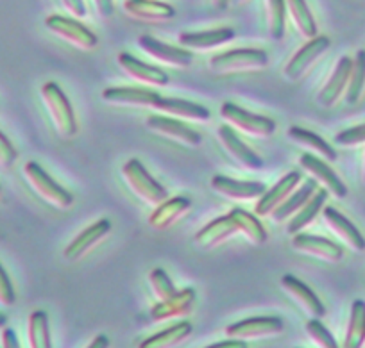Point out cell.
Listing matches in <instances>:
<instances>
[{
	"label": "cell",
	"mask_w": 365,
	"mask_h": 348,
	"mask_svg": "<svg viewBox=\"0 0 365 348\" xmlns=\"http://www.w3.org/2000/svg\"><path fill=\"white\" fill-rule=\"evenodd\" d=\"M0 195H2V188H0Z\"/></svg>",
	"instance_id": "cell-51"
},
{
	"label": "cell",
	"mask_w": 365,
	"mask_h": 348,
	"mask_svg": "<svg viewBox=\"0 0 365 348\" xmlns=\"http://www.w3.org/2000/svg\"><path fill=\"white\" fill-rule=\"evenodd\" d=\"M2 348H22L16 332L9 327H4V330H2Z\"/></svg>",
	"instance_id": "cell-44"
},
{
	"label": "cell",
	"mask_w": 365,
	"mask_h": 348,
	"mask_svg": "<svg viewBox=\"0 0 365 348\" xmlns=\"http://www.w3.org/2000/svg\"><path fill=\"white\" fill-rule=\"evenodd\" d=\"M195 298H197V293H195L194 288H185L181 291H175V295H172L170 298L153 305V309H150V318L154 322H165V320L175 318V316L187 315L194 307Z\"/></svg>",
	"instance_id": "cell-19"
},
{
	"label": "cell",
	"mask_w": 365,
	"mask_h": 348,
	"mask_svg": "<svg viewBox=\"0 0 365 348\" xmlns=\"http://www.w3.org/2000/svg\"><path fill=\"white\" fill-rule=\"evenodd\" d=\"M117 61L120 68L136 83L149 84V86H167L168 80H170L165 70L149 65V63L140 61L138 58L131 56L129 52H120Z\"/></svg>",
	"instance_id": "cell-14"
},
{
	"label": "cell",
	"mask_w": 365,
	"mask_h": 348,
	"mask_svg": "<svg viewBox=\"0 0 365 348\" xmlns=\"http://www.w3.org/2000/svg\"><path fill=\"white\" fill-rule=\"evenodd\" d=\"M299 164L303 170H307L315 181L321 182L326 189H328L331 195H335L336 199H346L347 196V188L342 182V179L331 170L329 164H326V161L319 159L317 156H312L310 152L303 154L299 159Z\"/></svg>",
	"instance_id": "cell-17"
},
{
	"label": "cell",
	"mask_w": 365,
	"mask_h": 348,
	"mask_svg": "<svg viewBox=\"0 0 365 348\" xmlns=\"http://www.w3.org/2000/svg\"><path fill=\"white\" fill-rule=\"evenodd\" d=\"M45 27H47L52 34L63 38V40L72 43L73 47L81 48V51H93V48L97 47V43H99L96 34L91 33L86 26L77 22L76 19L52 15L45 20Z\"/></svg>",
	"instance_id": "cell-6"
},
{
	"label": "cell",
	"mask_w": 365,
	"mask_h": 348,
	"mask_svg": "<svg viewBox=\"0 0 365 348\" xmlns=\"http://www.w3.org/2000/svg\"><path fill=\"white\" fill-rule=\"evenodd\" d=\"M317 188H319L317 182L312 181V179H310V181H304L303 184L297 188V191L294 189V191L290 193L289 199H287L285 202H283L282 206L278 207V209L274 211V213H272L274 221H283L285 218L294 216V214H296L297 211H299L301 207H303L304 204H307L308 200L312 199V195L317 191Z\"/></svg>",
	"instance_id": "cell-32"
},
{
	"label": "cell",
	"mask_w": 365,
	"mask_h": 348,
	"mask_svg": "<svg viewBox=\"0 0 365 348\" xmlns=\"http://www.w3.org/2000/svg\"><path fill=\"white\" fill-rule=\"evenodd\" d=\"M269 6V34L274 41L283 40L287 26V2L285 0H267Z\"/></svg>",
	"instance_id": "cell-37"
},
{
	"label": "cell",
	"mask_w": 365,
	"mask_h": 348,
	"mask_svg": "<svg viewBox=\"0 0 365 348\" xmlns=\"http://www.w3.org/2000/svg\"><path fill=\"white\" fill-rule=\"evenodd\" d=\"M147 129L154 135H160L163 138L172 139L175 143H181V145L187 147H199L202 143L201 132H197L195 129L188 127L181 118H174V116H161V115H153L145 120Z\"/></svg>",
	"instance_id": "cell-7"
},
{
	"label": "cell",
	"mask_w": 365,
	"mask_h": 348,
	"mask_svg": "<svg viewBox=\"0 0 365 348\" xmlns=\"http://www.w3.org/2000/svg\"><path fill=\"white\" fill-rule=\"evenodd\" d=\"M220 118L227 125H233L245 135L256 136V138H270L276 132V122L272 118L255 115V112L247 111V109L240 107L233 102H226V104L220 105Z\"/></svg>",
	"instance_id": "cell-4"
},
{
	"label": "cell",
	"mask_w": 365,
	"mask_h": 348,
	"mask_svg": "<svg viewBox=\"0 0 365 348\" xmlns=\"http://www.w3.org/2000/svg\"><path fill=\"white\" fill-rule=\"evenodd\" d=\"M192 207V200L188 196H172L158 204L154 213L149 216V225L156 231H165L172 227L181 216L188 213Z\"/></svg>",
	"instance_id": "cell-21"
},
{
	"label": "cell",
	"mask_w": 365,
	"mask_h": 348,
	"mask_svg": "<svg viewBox=\"0 0 365 348\" xmlns=\"http://www.w3.org/2000/svg\"><path fill=\"white\" fill-rule=\"evenodd\" d=\"M235 38V31L231 27H219L212 31H201V33H181L179 43L188 51H210V48L220 47Z\"/></svg>",
	"instance_id": "cell-25"
},
{
	"label": "cell",
	"mask_w": 365,
	"mask_h": 348,
	"mask_svg": "<svg viewBox=\"0 0 365 348\" xmlns=\"http://www.w3.org/2000/svg\"><path fill=\"white\" fill-rule=\"evenodd\" d=\"M86 348H110V339H108V336H103V334H101V336L93 337Z\"/></svg>",
	"instance_id": "cell-47"
},
{
	"label": "cell",
	"mask_w": 365,
	"mask_h": 348,
	"mask_svg": "<svg viewBox=\"0 0 365 348\" xmlns=\"http://www.w3.org/2000/svg\"><path fill=\"white\" fill-rule=\"evenodd\" d=\"M27 337H29L31 348H54L47 312L41 309L31 312L29 322H27Z\"/></svg>",
	"instance_id": "cell-33"
},
{
	"label": "cell",
	"mask_w": 365,
	"mask_h": 348,
	"mask_svg": "<svg viewBox=\"0 0 365 348\" xmlns=\"http://www.w3.org/2000/svg\"><path fill=\"white\" fill-rule=\"evenodd\" d=\"M212 188L219 195L231 200H251L259 199L267 191L265 184L258 181H237L226 175H215L212 179Z\"/></svg>",
	"instance_id": "cell-18"
},
{
	"label": "cell",
	"mask_w": 365,
	"mask_h": 348,
	"mask_svg": "<svg viewBox=\"0 0 365 348\" xmlns=\"http://www.w3.org/2000/svg\"><path fill=\"white\" fill-rule=\"evenodd\" d=\"M328 193L329 191L326 188H317V191L312 195V199L294 214V218L287 225V232H289L290 236H294V234L303 231L304 227H308L317 218V214L322 213L326 199H328Z\"/></svg>",
	"instance_id": "cell-28"
},
{
	"label": "cell",
	"mask_w": 365,
	"mask_h": 348,
	"mask_svg": "<svg viewBox=\"0 0 365 348\" xmlns=\"http://www.w3.org/2000/svg\"><path fill=\"white\" fill-rule=\"evenodd\" d=\"M238 228L235 225L233 218L230 214L226 216H219L215 218L213 221L206 223L201 231L195 234L194 241L197 247L201 248H213V247H219L220 243H224L226 240H230L233 234H237Z\"/></svg>",
	"instance_id": "cell-23"
},
{
	"label": "cell",
	"mask_w": 365,
	"mask_h": 348,
	"mask_svg": "<svg viewBox=\"0 0 365 348\" xmlns=\"http://www.w3.org/2000/svg\"><path fill=\"white\" fill-rule=\"evenodd\" d=\"M303 181V175L299 170L289 172L283 179H279L276 184L270 189H267L262 196H259L258 204H256V216H269L274 211L278 209L283 202L290 196V193L297 188V184Z\"/></svg>",
	"instance_id": "cell-12"
},
{
	"label": "cell",
	"mask_w": 365,
	"mask_h": 348,
	"mask_svg": "<svg viewBox=\"0 0 365 348\" xmlns=\"http://www.w3.org/2000/svg\"><path fill=\"white\" fill-rule=\"evenodd\" d=\"M230 216L233 218L238 232H242V234L247 238L249 243L256 245V247H262V245H265L269 234H267L265 227H263L262 221L258 220V216H256V214L247 213V211L240 209V207H233L230 213Z\"/></svg>",
	"instance_id": "cell-30"
},
{
	"label": "cell",
	"mask_w": 365,
	"mask_h": 348,
	"mask_svg": "<svg viewBox=\"0 0 365 348\" xmlns=\"http://www.w3.org/2000/svg\"><path fill=\"white\" fill-rule=\"evenodd\" d=\"M206 348H249V344L245 343L244 339H235V337H230V339L219 341V343H213Z\"/></svg>",
	"instance_id": "cell-46"
},
{
	"label": "cell",
	"mask_w": 365,
	"mask_h": 348,
	"mask_svg": "<svg viewBox=\"0 0 365 348\" xmlns=\"http://www.w3.org/2000/svg\"><path fill=\"white\" fill-rule=\"evenodd\" d=\"M307 329V334L315 341V344L321 348H340L336 339L333 337V334L326 329L324 323L321 322L319 318H310L304 325Z\"/></svg>",
	"instance_id": "cell-38"
},
{
	"label": "cell",
	"mask_w": 365,
	"mask_h": 348,
	"mask_svg": "<svg viewBox=\"0 0 365 348\" xmlns=\"http://www.w3.org/2000/svg\"><path fill=\"white\" fill-rule=\"evenodd\" d=\"M285 2L287 11L292 16L301 36H304L307 40H312V38L317 36V23H315V19L310 13V9H308L307 2L304 0H285Z\"/></svg>",
	"instance_id": "cell-35"
},
{
	"label": "cell",
	"mask_w": 365,
	"mask_h": 348,
	"mask_svg": "<svg viewBox=\"0 0 365 348\" xmlns=\"http://www.w3.org/2000/svg\"><path fill=\"white\" fill-rule=\"evenodd\" d=\"M282 286L296 298V302H299L304 307V311L312 316V318H319L326 315V307L322 304L321 298L315 295V291L312 290L308 284H304L303 280H299L294 275H283L282 277Z\"/></svg>",
	"instance_id": "cell-26"
},
{
	"label": "cell",
	"mask_w": 365,
	"mask_h": 348,
	"mask_svg": "<svg viewBox=\"0 0 365 348\" xmlns=\"http://www.w3.org/2000/svg\"><path fill=\"white\" fill-rule=\"evenodd\" d=\"M233 2H237V4H238V2H244V0H233Z\"/></svg>",
	"instance_id": "cell-50"
},
{
	"label": "cell",
	"mask_w": 365,
	"mask_h": 348,
	"mask_svg": "<svg viewBox=\"0 0 365 348\" xmlns=\"http://www.w3.org/2000/svg\"><path fill=\"white\" fill-rule=\"evenodd\" d=\"M154 109L161 112H168V116L181 118V120L208 122L212 118V112L205 105L175 97H160V100L156 102Z\"/></svg>",
	"instance_id": "cell-20"
},
{
	"label": "cell",
	"mask_w": 365,
	"mask_h": 348,
	"mask_svg": "<svg viewBox=\"0 0 365 348\" xmlns=\"http://www.w3.org/2000/svg\"><path fill=\"white\" fill-rule=\"evenodd\" d=\"M329 45H331V41L326 36H315L308 40L285 66L287 79L299 80L310 70V66H314L319 61V58L328 51Z\"/></svg>",
	"instance_id": "cell-9"
},
{
	"label": "cell",
	"mask_w": 365,
	"mask_h": 348,
	"mask_svg": "<svg viewBox=\"0 0 365 348\" xmlns=\"http://www.w3.org/2000/svg\"><path fill=\"white\" fill-rule=\"evenodd\" d=\"M289 138L292 139L294 143H297L299 147H304V149L312 150V152L319 154V156H324L326 161H336V150L326 142L324 138H321L315 132L308 131L304 127H297V125H292L289 129Z\"/></svg>",
	"instance_id": "cell-31"
},
{
	"label": "cell",
	"mask_w": 365,
	"mask_h": 348,
	"mask_svg": "<svg viewBox=\"0 0 365 348\" xmlns=\"http://www.w3.org/2000/svg\"><path fill=\"white\" fill-rule=\"evenodd\" d=\"M217 135H219V139L220 143H222L224 149L230 152V156L233 157L240 167H244L245 170H262L263 168L262 157H259L251 147H247L244 142H242V138L235 132L233 127H230V125L226 124L220 125Z\"/></svg>",
	"instance_id": "cell-13"
},
{
	"label": "cell",
	"mask_w": 365,
	"mask_h": 348,
	"mask_svg": "<svg viewBox=\"0 0 365 348\" xmlns=\"http://www.w3.org/2000/svg\"><path fill=\"white\" fill-rule=\"evenodd\" d=\"M16 157H19V152H16L15 145L9 142L8 136L0 132V168L2 170L11 168L16 163Z\"/></svg>",
	"instance_id": "cell-41"
},
{
	"label": "cell",
	"mask_w": 365,
	"mask_h": 348,
	"mask_svg": "<svg viewBox=\"0 0 365 348\" xmlns=\"http://www.w3.org/2000/svg\"><path fill=\"white\" fill-rule=\"evenodd\" d=\"M138 47L143 52L150 56V58L158 59L160 63L168 66H178V68H187L194 61V56L188 48L185 47H174V45H167L163 41L156 40V38L143 34L138 38Z\"/></svg>",
	"instance_id": "cell-10"
},
{
	"label": "cell",
	"mask_w": 365,
	"mask_h": 348,
	"mask_svg": "<svg viewBox=\"0 0 365 348\" xmlns=\"http://www.w3.org/2000/svg\"><path fill=\"white\" fill-rule=\"evenodd\" d=\"M161 95L149 88H106L103 100L111 105H128V107H153Z\"/></svg>",
	"instance_id": "cell-16"
},
{
	"label": "cell",
	"mask_w": 365,
	"mask_h": 348,
	"mask_svg": "<svg viewBox=\"0 0 365 348\" xmlns=\"http://www.w3.org/2000/svg\"><path fill=\"white\" fill-rule=\"evenodd\" d=\"M192 330H194V327L190 322H179L143 339L138 344V348H175L190 336Z\"/></svg>",
	"instance_id": "cell-29"
},
{
	"label": "cell",
	"mask_w": 365,
	"mask_h": 348,
	"mask_svg": "<svg viewBox=\"0 0 365 348\" xmlns=\"http://www.w3.org/2000/svg\"><path fill=\"white\" fill-rule=\"evenodd\" d=\"M93 4H96V9L101 19H110V16H113V0H93Z\"/></svg>",
	"instance_id": "cell-45"
},
{
	"label": "cell",
	"mask_w": 365,
	"mask_h": 348,
	"mask_svg": "<svg viewBox=\"0 0 365 348\" xmlns=\"http://www.w3.org/2000/svg\"><path fill=\"white\" fill-rule=\"evenodd\" d=\"M335 142L342 147H354L365 143V124L344 129L335 136Z\"/></svg>",
	"instance_id": "cell-40"
},
{
	"label": "cell",
	"mask_w": 365,
	"mask_h": 348,
	"mask_svg": "<svg viewBox=\"0 0 365 348\" xmlns=\"http://www.w3.org/2000/svg\"><path fill=\"white\" fill-rule=\"evenodd\" d=\"M365 90V51H358L353 59V68H351L349 83L346 88V102L349 105L358 104L361 93Z\"/></svg>",
	"instance_id": "cell-36"
},
{
	"label": "cell",
	"mask_w": 365,
	"mask_h": 348,
	"mask_svg": "<svg viewBox=\"0 0 365 348\" xmlns=\"http://www.w3.org/2000/svg\"><path fill=\"white\" fill-rule=\"evenodd\" d=\"M41 98H43L45 107H47L48 116H51L52 124H54L59 136L66 139L73 138L77 135V120L76 115H73L72 104H70L65 91L61 90V86L54 80L45 83L43 88H41Z\"/></svg>",
	"instance_id": "cell-1"
},
{
	"label": "cell",
	"mask_w": 365,
	"mask_h": 348,
	"mask_svg": "<svg viewBox=\"0 0 365 348\" xmlns=\"http://www.w3.org/2000/svg\"><path fill=\"white\" fill-rule=\"evenodd\" d=\"M6 325H8V316H6L4 312H0V329Z\"/></svg>",
	"instance_id": "cell-49"
},
{
	"label": "cell",
	"mask_w": 365,
	"mask_h": 348,
	"mask_svg": "<svg viewBox=\"0 0 365 348\" xmlns=\"http://www.w3.org/2000/svg\"><path fill=\"white\" fill-rule=\"evenodd\" d=\"M322 216H324L326 223L331 227V231L335 232L336 236L342 238L347 245L354 248L358 252L365 251V238L356 227H354L353 221L347 220L340 211H336L335 207H324L322 209Z\"/></svg>",
	"instance_id": "cell-27"
},
{
	"label": "cell",
	"mask_w": 365,
	"mask_h": 348,
	"mask_svg": "<svg viewBox=\"0 0 365 348\" xmlns=\"http://www.w3.org/2000/svg\"><path fill=\"white\" fill-rule=\"evenodd\" d=\"M111 232V221L110 220H99L96 223H91L90 227L84 228L81 234H77L72 241L68 243V247L65 248L63 255H65L66 261H77L83 255H86L91 248L96 247L103 238H106Z\"/></svg>",
	"instance_id": "cell-15"
},
{
	"label": "cell",
	"mask_w": 365,
	"mask_h": 348,
	"mask_svg": "<svg viewBox=\"0 0 365 348\" xmlns=\"http://www.w3.org/2000/svg\"><path fill=\"white\" fill-rule=\"evenodd\" d=\"M61 4L76 19H84L86 16V4H84V0H61Z\"/></svg>",
	"instance_id": "cell-43"
},
{
	"label": "cell",
	"mask_w": 365,
	"mask_h": 348,
	"mask_svg": "<svg viewBox=\"0 0 365 348\" xmlns=\"http://www.w3.org/2000/svg\"><path fill=\"white\" fill-rule=\"evenodd\" d=\"M149 283L154 295H156L160 302L167 300V298H170L172 295H175V291H178L174 283H172V279L167 275V272H165L163 268H154L153 272L149 273Z\"/></svg>",
	"instance_id": "cell-39"
},
{
	"label": "cell",
	"mask_w": 365,
	"mask_h": 348,
	"mask_svg": "<svg viewBox=\"0 0 365 348\" xmlns=\"http://www.w3.org/2000/svg\"><path fill=\"white\" fill-rule=\"evenodd\" d=\"M24 175H26L31 188L36 191V195L41 196V199L47 204H51V206L58 207V209H68L73 204L72 193L66 191L61 184H58V182L43 170V167H40V164L34 163V161H29V163L24 167Z\"/></svg>",
	"instance_id": "cell-5"
},
{
	"label": "cell",
	"mask_w": 365,
	"mask_h": 348,
	"mask_svg": "<svg viewBox=\"0 0 365 348\" xmlns=\"http://www.w3.org/2000/svg\"><path fill=\"white\" fill-rule=\"evenodd\" d=\"M285 330V323L278 316H256L231 323L226 327V336L235 339H258V337L278 336Z\"/></svg>",
	"instance_id": "cell-8"
},
{
	"label": "cell",
	"mask_w": 365,
	"mask_h": 348,
	"mask_svg": "<svg viewBox=\"0 0 365 348\" xmlns=\"http://www.w3.org/2000/svg\"><path fill=\"white\" fill-rule=\"evenodd\" d=\"M122 177L125 179L131 191L135 193L138 199L149 206L156 207L163 200L168 199L167 189L147 172V168L140 163L138 159H131L122 167Z\"/></svg>",
	"instance_id": "cell-3"
},
{
	"label": "cell",
	"mask_w": 365,
	"mask_h": 348,
	"mask_svg": "<svg viewBox=\"0 0 365 348\" xmlns=\"http://www.w3.org/2000/svg\"><path fill=\"white\" fill-rule=\"evenodd\" d=\"M213 4H215L217 9H226L227 4H230V0H213Z\"/></svg>",
	"instance_id": "cell-48"
},
{
	"label": "cell",
	"mask_w": 365,
	"mask_h": 348,
	"mask_svg": "<svg viewBox=\"0 0 365 348\" xmlns=\"http://www.w3.org/2000/svg\"><path fill=\"white\" fill-rule=\"evenodd\" d=\"M269 65V56L262 48H235L210 59V68L215 73L258 72Z\"/></svg>",
	"instance_id": "cell-2"
},
{
	"label": "cell",
	"mask_w": 365,
	"mask_h": 348,
	"mask_svg": "<svg viewBox=\"0 0 365 348\" xmlns=\"http://www.w3.org/2000/svg\"><path fill=\"white\" fill-rule=\"evenodd\" d=\"M16 302V293L15 288H13L11 279H9L8 272L4 270V266L0 265V304L9 307Z\"/></svg>",
	"instance_id": "cell-42"
},
{
	"label": "cell",
	"mask_w": 365,
	"mask_h": 348,
	"mask_svg": "<svg viewBox=\"0 0 365 348\" xmlns=\"http://www.w3.org/2000/svg\"><path fill=\"white\" fill-rule=\"evenodd\" d=\"M351 68H353V59H351L349 56H344V58L339 59L329 80L324 84V88L319 91V104L324 105V107H331V105L339 100L340 95H342L344 90L347 88V83H349Z\"/></svg>",
	"instance_id": "cell-22"
},
{
	"label": "cell",
	"mask_w": 365,
	"mask_h": 348,
	"mask_svg": "<svg viewBox=\"0 0 365 348\" xmlns=\"http://www.w3.org/2000/svg\"><path fill=\"white\" fill-rule=\"evenodd\" d=\"M365 343V302L354 300L351 305L349 323H347L344 348H361Z\"/></svg>",
	"instance_id": "cell-34"
},
{
	"label": "cell",
	"mask_w": 365,
	"mask_h": 348,
	"mask_svg": "<svg viewBox=\"0 0 365 348\" xmlns=\"http://www.w3.org/2000/svg\"><path fill=\"white\" fill-rule=\"evenodd\" d=\"M124 9L129 16L143 22H168L175 16V9L160 0H125Z\"/></svg>",
	"instance_id": "cell-24"
},
{
	"label": "cell",
	"mask_w": 365,
	"mask_h": 348,
	"mask_svg": "<svg viewBox=\"0 0 365 348\" xmlns=\"http://www.w3.org/2000/svg\"><path fill=\"white\" fill-rule=\"evenodd\" d=\"M292 248L328 263H339L344 259V248L339 243L328 240V238L307 234V232H297V234H294Z\"/></svg>",
	"instance_id": "cell-11"
}]
</instances>
